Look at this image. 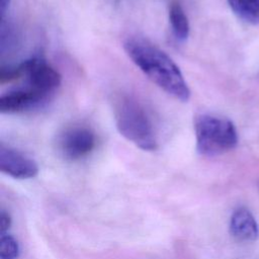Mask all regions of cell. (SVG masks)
I'll return each mask as SVG.
<instances>
[{"mask_svg": "<svg viewBox=\"0 0 259 259\" xmlns=\"http://www.w3.org/2000/svg\"><path fill=\"white\" fill-rule=\"evenodd\" d=\"M19 256V245L17 241L8 234H1L0 237V258L17 259Z\"/></svg>", "mask_w": 259, "mask_h": 259, "instance_id": "11", "label": "cell"}, {"mask_svg": "<svg viewBox=\"0 0 259 259\" xmlns=\"http://www.w3.org/2000/svg\"><path fill=\"white\" fill-rule=\"evenodd\" d=\"M18 67L21 76L26 79V86L51 96L61 85V74L40 57H31L24 60Z\"/></svg>", "mask_w": 259, "mask_h": 259, "instance_id": "4", "label": "cell"}, {"mask_svg": "<svg viewBox=\"0 0 259 259\" xmlns=\"http://www.w3.org/2000/svg\"><path fill=\"white\" fill-rule=\"evenodd\" d=\"M123 49L133 63L158 87L174 98L186 102L190 89L174 61L161 49L141 36H130Z\"/></svg>", "mask_w": 259, "mask_h": 259, "instance_id": "1", "label": "cell"}, {"mask_svg": "<svg viewBox=\"0 0 259 259\" xmlns=\"http://www.w3.org/2000/svg\"><path fill=\"white\" fill-rule=\"evenodd\" d=\"M0 170L13 178L29 179L37 175L38 166L33 159L23 153L1 144Z\"/></svg>", "mask_w": 259, "mask_h": 259, "instance_id": "7", "label": "cell"}, {"mask_svg": "<svg viewBox=\"0 0 259 259\" xmlns=\"http://www.w3.org/2000/svg\"><path fill=\"white\" fill-rule=\"evenodd\" d=\"M57 146L61 155L71 161L84 158L95 147V135L86 126L75 125L65 130L58 138Z\"/></svg>", "mask_w": 259, "mask_h": 259, "instance_id": "5", "label": "cell"}, {"mask_svg": "<svg viewBox=\"0 0 259 259\" xmlns=\"http://www.w3.org/2000/svg\"><path fill=\"white\" fill-rule=\"evenodd\" d=\"M10 226H11L10 215L4 210H2L0 214V233L5 234L6 231L10 228Z\"/></svg>", "mask_w": 259, "mask_h": 259, "instance_id": "12", "label": "cell"}, {"mask_svg": "<svg viewBox=\"0 0 259 259\" xmlns=\"http://www.w3.org/2000/svg\"><path fill=\"white\" fill-rule=\"evenodd\" d=\"M230 234L240 242H254L259 238V227L252 212L246 207L234 210L230 220Z\"/></svg>", "mask_w": 259, "mask_h": 259, "instance_id": "8", "label": "cell"}, {"mask_svg": "<svg viewBox=\"0 0 259 259\" xmlns=\"http://www.w3.org/2000/svg\"><path fill=\"white\" fill-rule=\"evenodd\" d=\"M232 11L241 20L250 23H259V0H227Z\"/></svg>", "mask_w": 259, "mask_h": 259, "instance_id": "10", "label": "cell"}, {"mask_svg": "<svg viewBox=\"0 0 259 259\" xmlns=\"http://www.w3.org/2000/svg\"><path fill=\"white\" fill-rule=\"evenodd\" d=\"M114 119L119 134L138 148L144 151H155L158 148L153 123L136 98H119L114 106Z\"/></svg>", "mask_w": 259, "mask_h": 259, "instance_id": "2", "label": "cell"}, {"mask_svg": "<svg viewBox=\"0 0 259 259\" xmlns=\"http://www.w3.org/2000/svg\"><path fill=\"white\" fill-rule=\"evenodd\" d=\"M9 3H10V0H0V11L2 15H4L7 7L9 6Z\"/></svg>", "mask_w": 259, "mask_h": 259, "instance_id": "13", "label": "cell"}, {"mask_svg": "<svg viewBox=\"0 0 259 259\" xmlns=\"http://www.w3.org/2000/svg\"><path fill=\"white\" fill-rule=\"evenodd\" d=\"M196 151L201 156L214 157L232 151L238 144V133L232 120L203 113L195 116Z\"/></svg>", "mask_w": 259, "mask_h": 259, "instance_id": "3", "label": "cell"}, {"mask_svg": "<svg viewBox=\"0 0 259 259\" xmlns=\"http://www.w3.org/2000/svg\"><path fill=\"white\" fill-rule=\"evenodd\" d=\"M168 18L172 33L175 38L179 41L186 40L190 32L189 21L183 7L178 1L173 0L169 4Z\"/></svg>", "mask_w": 259, "mask_h": 259, "instance_id": "9", "label": "cell"}, {"mask_svg": "<svg viewBox=\"0 0 259 259\" xmlns=\"http://www.w3.org/2000/svg\"><path fill=\"white\" fill-rule=\"evenodd\" d=\"M49 96L28 87H19L10 90L0 97V112L12 114L30 110L41 105L48 100Z\"/></svg>", "mask_w": 259, "mask_h": 259, "instance_id": "6", "label": "cell"}]
</instances>
